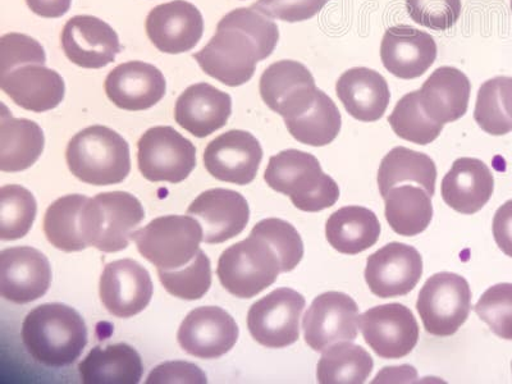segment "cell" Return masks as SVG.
<instances>
[{"label": "cell", "mask_w": 512, "mask_h": 384, "mask_svg": "<svg viewBox=\"0 0 512 384\" xmlns=\"http://www.w3.org/2000/svg\"><path fill=\"white\" fill-rule=\"evenodd\" d=\"M278 40V26L267 16L237 8L222 18L217 34L194 58L208 76L236 88L253 79L256 64L272 56Z\"/></svg>", "instance_id": "obj_1"}, {"label": "cell", "mask_w": 512, "mask_h": 384, "mask_svg": "<svg viewBox=\"0 0 512 384\" xmlns=\"http://www.w3.org/2000/svg\"><path fill=\"white\" fill-rule=\"evenodd\" d=\"M22 342L38 363L50 368L67 367L80 358L88 345V328L71 306L39 305L26 315Z\"/></svg>", "instance_id": "obj_2"}, {"label": "cell", "mask_w": 512, "mask_h": 384, "mask_svg": "<svg viewBox=\"0 0 512 384\" xmlns=\"http://www.w3.org/2000/svg\"><path fill=\"white\" fill-rule=\"evenodd\" d=\"M264 180L274 191L287 195L303 212H322L340 198L336 181L323 172L319 160L301 150H283L269 159Z\"/></svg>", "instance_id": "obj_3"}, {"label": "cell", "mask_w": 512, "mask_h": 384, "mask_svg": "<svg viewBox=\"0 0 512 384\" xmlns=\"http://www.w3.org/2000/svg\"><path fill=\"white\" fill-rule=\"evenodd\" d=\"M66 159L73 176L85 184H121L131 171L130 146L105 126L85 128L68 143Z\"/></svg>", "instance_id": "obj_4"}, {"label": "cell", "mask_w": 512, "mask_h": 384, "mask_svg": "<svg viewBox=\"0 0 512 384\" xmlns=\"http://www.w3.org/2000/svg\"><path fill=\"white\" fill-rule=\"evenodd\" d=\"M144 218L143 205L130 192H104L86 200L82 208V237L88 248L117 253L127 248Z\"/></svg>", "instance_id": "obj_5"}, {"label": "cell", "mask_w": 512, "mask_h": 384, "mask_svg": "<svg viewBox=\"0 0 512 384\" xmlns=\"http://www.w3.org/2000/svg\"><path fill=\"white\" fill-rule=\"evenodd\" d=\"M283 273L282 260L271 242L251 231L219 258L217 276L222 286L239 299H251L267 290Z\"/></svg>", "instance_id": "obj_6"}, {"label": "cell", "mask_w": 512, "mask_h": 384, "mask_svg": "<svg viewBox=\"0 0 512 384\" xmlns=\"http://www.w3.org/2000/svg\"><path fill=\"white\" fill-rule=\"evenodd\" d=\"M203 227L189 216H166L154 219L132 235L137 250L158 271H175L194 260L203 241Z\"/></svg>", "instance_id": "obj_7"}, {"label": "cell", "mask_w": 512, "mask_h": 384, "mask_svg": "<svg viewBox=\"0 0 512 384\" xmlns=\"http://www.w3.org/2000/svg\"><path fill=\"white\" fill-rule=\"evenodd\" d=\"M416 309L425 331L437 337L454 336L469 318L472 290L459 274H434L420 290Z\"/></svg>", "instance_id": "obj_8"}, {"label": "cell", "mask_w": 512, "mask_h": 384, "mask_svg": "<svg viewBox=\"0 0 512 384\" xmlns=\"http://www.w3.org/2000/svg\"><path fill=\"white\" fill-rule=\"evenodd\" d=\"M137 163L148 181L180 184L196 167L195 145L173 127L149 128L137 143Z\"/></svg>", "instance_id": "obj_9"}, {"label": "cell", "mask_w": 512, "mask_h": 384, "mask_svg": "<svg viewBox=\"0 0 512 384\" xmlns=\"http://www.w3.org/2000/svg\"><path fill=\"white\" fill-rule=\"evenodd\" d=\"M305 297L292 288H277L256 301L248 313L250 335L268 349H285L300 338Z\"/></svg>", "instance_id": "obj_10"}, {"label": "cell", "mask_w": 512, "mask_h": 384, "mask_svg": "<svg viewBox=\"0 0 512 384\" xmlns=\"http://www.w3.org/2000/svg\"><path fill=\"white\" fill-rule=\"evenodd\" d=\"M359 308L344 292L329 291L315 297L304 317V337L310 349L320 352L338 342L358 338Z\"/></svg>", "instance_id": "obj_11"}, {"label": "cell", "mask_w": 512, "mask_h": 384, "mask_svg": "<svg viewBox=\"0 0 512 384\" xmlns=\"http://www.w3.org/2000/svg\"><path fill=\"white\" fill-rule=\"evenodd\" d=\"M365 342L379 358L402 359L419 341V324L413 312L402 304L379 305L359 318Z\"/></svg>", "instance_id": "obj_12"}, {"label": "cell", "mask_w": 512, "mask_h": 384, "mask_svg": "<svg viewBox=\"0 0 512 384\" xmlns=\"http://www.w3.org/2000/svg\"><path fill=\"white\" fill-rule=\"evenodd\" d=\"M318 90L312 73L296 61L273 63L260 77V95L264 103L285 121L308 112Z\"/></svg>", "instance_id": "obj_13"}, {"label": "cell", "mask_w": 512, "mask_h": 384, "mask_svg": "<svg viewBox=\"0 0 512 384\" xmlns=\"http://www.w3.org/2000/svg\"><path fill=\"white\" fill-rule=\"evenodd\" d=\"M423 276V259L413 246L391 242L370 255L365 268L372 294L391 299L410 294Z\"/></svg>", "instance_id": "obj_14"}, {"label": "cell", "mask_w": 512, "mask_h": 384, "mask_svg": "<svg viewBox=\"0 0 512 384\" xmlns=\"http://www.w3.org/2000/svg\"><path fill=\"white\" fill-rule=\"evenodd\" d=\"M52 268L41 251L16 246L0 253V294L15 304H29L47 294Z\"/></svg>", "instance_id": "obj_15"}, {"label": "cell", "mask_w": 512, "mask_h": 384, "mask_svg": "<svg viewBox=\"0 0 512 384\" xmlns=\"http://www.w3.org/2000/svg\"><path fill=\"white\" fill-rule=\"evenodd\" d=\"M239 327L230 314L218 306L192 310L178 329V344L199 359H219L239 340Z\"/></svg>", "instance_id": "obj_16"}, {"label": "cell", "mask_w": 512, "mask_h": 384, "mask_svg": "<svg viewBox=\"0 0 512 384\" xmlns=\"http://www.w3.org/2000/svg\"><path fill=\"white\" fill-rule=\"evenodd\" d=\"M263 149L248 131L231 130L210 141L204 166L214 178L235 185H249L258 175Z\"/></svg>", "instance_id": "obj_17"}, {"label": "cell", "mask_w": 512, "mask_h": 384, "mask_svg": "<svg viewBox=\"0 0 512 384\" xmlns=\"http://www.w3.org/2000/svg\"><path fill=\"white\" fill-rule=\"evenodd\" d=\"M152 277L132 259L105 265L100 277V300L117 318H131L144 312L153 297Z\"/></svg>", "instance_id": "obj_18"}, {"label": "cell", "mask_w": 512, "mask_h": 384, "mask_svg": "<svg viewBox=\"0 0 512 384\" xmlns=\"http://www.w3.org/2000/svg\"><path fill=\"white\" fill-rule=\"evenodd\" d=\"M62 48L76 66L99 70L116 61L120 39L111 26L94 16H75L62 31Z\"/></svg>", "instance_id": "obj_19"}, {"label": "cell", "mask_w": 512, "mask_h": 384, "mask_svg": "<svg viewBox=\"0 0 512 384\" xmlns=\"http://www.w3.org/2000/svg\"><path fill=\"white\" fill-rule=\"evenodd\" d=\"M204 20L185 0L160 4L146 18V34L154 47L167 54L190 52L203 38Z\"/></svg>", "instance_id": "obj_20"}, {"label": "cell", "mask_w": 512, "mask_h": 384, "mask_svg": "<svg viewBox=\"0 0 512 384\" xmlns=\"http://www.w3.org/2000/svg\"><path fill=\"white\" fill-rule=\"evenodd\" d=\"M187 214L198 219L203 227L204 242L222 244L245 230L250 219V208L240 192L212 189L192 201Z\"/></svg>", "instance_id": "obj_21"}, {"label": "cell", "mask_w": 512, "mask_h": 384, "mask_svg": "<svg viewBox=\"0 0 512 384\" xmlns=\"http://www.w3.org/2000/svg\"><path fill=\"white\" fill-rule=\"evenodd\" d=\"M381 58L384 68L402 80L423 76L437 58L433 36L409 25L390 27L383 36Z\"/></svg>", "instance_id": "obj_22"}, {"label": "cell", "mask_w": 512, "mask_h": 384, "mask_svg": "<svg viewBox=\"0 0 512 384\" xmlns=\"http://www.w3.org/2000/svg\"><path fill=\"white\" fill-rule=\"evenodd\" d=\"M163 73L153 64L122 63L105 80V93L116 107L139 112L154 107L166 95Z\"/></svg>", "instance_id": "obj_23"}, {"label": "cell", "mask_w": 512, "mask_h": 384, "mask_svg": "<svg viewBox=\"0 0 512 384\" xmlns=\"http://www.w3.org/2000/svg\"><path fill=\"white\" fill-rule=\"evenodd\" d=\"M0 86L9 98L26 111H52L63 102L66 85L57 71L45 64H24L0 75Z\"/></svg>", "instance_id": "obj_24"}, {"label": "cell", "mask_w": 512, "mask_h": 384, "mask_svg": "<svg viewBox=\"0 0 512 384\" xmlns=\"http://www.w3.org/2000/svg\"><path fill=\"white\" fill-rule=\"evenodd\" d=\"M231 96L207 82L189 86L177 99L175 118L191 135L203 139L227 125Z\"/></svg>", "instance_id": "obj_25"}, {"label": "cell", "mask_w": 512, "mask_h": 384, "mask_svg": "<svg viewBox=\"0 0 512 384\" xmlns=\"http://www.w3.org/2000/svg\"><path fill=\"white\" fill-rule=\"evenodd\" d=\"M495 190V178L477 158L455 160L442 181V198L457 213L472 216L484 208Z\"/></svg>", "instance_id": "obj_26"}, {"label": "cell", "mask_w": 512, "mask_h": 384, "mask_svg": "<svg viewBox=\"0 0 512 384\" xmlns=\"http://www.w3.org/2000/svg\"><path fill=\"white\" fill-rule=\"evenodd\" d=\"M470 93L472 84L464 72L455 67H440L419 90L420 105L432 121L445 126L465 116Z\"/></svg>", "instance_id": "obj_27"}, {"label": "cell", "mask_w": 512, "mask_h": 384, "mask_svg": "<svg viewBox=\"0 0 512 384\" xmlns=\"http://www.w3.org/2000/svg\"><path fill=\"white\" fill-rule=\"evenodd\" d=\"M336 93L351 117L367 123L381 120L391 99L386 79L367 67L346 71L337 81Z\"/></svg>", "instance_id": "obj_28"}, {"label": "cell", "mask_w": 512, "mask_h": 384, "mask_svg": "<svg viewBox=\"0 0 512 384\" xmlns=\"http://www.w3.org/2000/svg\"><path fill=\"white\" fill-rule=\"evenodd\" d=\"M82 383L137 384L144 365L134 347L127 344L96 346L79 364Z\"/></svg>", "instance_id": "obj_29"}, {"label": "cell", "mask_w": 512, "mask_h": 384, "mask_svg": "<svg viewBox=\"0 0 512 384\" xmlns=\"http://www.w3.org/2000/svg\"><path fill=\"white\" fill-rule=\"evenodd\" d=\"M0 120V169L21 172L34 166L44 152V132L38 123L15 118L2 105Z\"/></svg>", "instance_id": "obj_30"}, {"label": "cell", "mask_w": 512, "mask_h": 384, "mask_svg": "<svg viewBox=\"0 0 512 384\" xmlns=\"http://www.w3.org/2000/svg\"><path fill=\"white\" fill-rule=\"evenodd\" d=\"M326 236L338 253L358 255L377 244L381 223L372 210L351 205L338 209L328 218Z\"/></svg>", "instance_id": "obj_31"}, {"label": "cell", "mask_w": 512, "mask_h": 384, "mask_svg": "<svg viewBox=\"0 0 512 384\" xmlns=\"http://www.w3.org/2000/svg\"><path fill=\"white\" fill-rule=\"evenodd\" d=\"M437 167L427 154L397 146L383 158L378 171V186L382 198L388 191L406 182L423 187L429 195L436 192Z\"/></svg>", "instance_id": "obj_32"}, {"label": "cell", "mask_w": 512, "mask_h": 384, "mask_svg": "<svg viewBox=\"0 0 512 384\" xmlns=\"http://www.w3.org/2000/svg\"><path fill=\"white\" fill-rule=\"evenodd\" d=\"M432 196L420 186L393 187L386 198V219L397 235L418 236L433 218Z\"/></svg>", "instance_id": "obj_33"}, {"label": "cell", "mask_w": 512, "mask_h": 384, "mask_svg": "<svg viewBox=\"0 0 512 384\" xmlns=\"http://www.w3.org/2000/svg\"><path fill=\"white\" fill-rule=\"evenodd\" d=\"M374 361L367 350L352 342H338L323 351L317 368L318 383L363 384L367 382Z\"/></svg>", "instance_id": "obj_34"}, {"label": "cell", "mask_w": 512, "mask_h": 384, "mask_svg": "<svg viewBox=\"0 0 512 384\" xmlns=\"http://www.w3.org/2000/svg\"><path fill=\"white\" fill-rule=\"evenodd\" d=\"M285 123L295 140L318 148L335 141L341 131L342 118L335 102L324 91L318 90L312 108L303 116Z\"/></svg>", "instance_id": "obj_35"}, {"label": "cell", "mask_w": 512, "mask_h": 384, "mask_svg": "<svg viewBox=\"0 0 512 384\" xmlns=\"http://www.w3.org/2000/svg\"><path fill=\"white\" fill-rule=\"evenodd\" d=\"M84 195H66L54 201L45 213L44 232L50 244L66 253L88 248L81 233V212Z\"/></svg>", "instance_id": "obj_36"}, {"label": "cell", "mask_w": 512, "mask_h": 384, "mask_svg": "<svg viewBox=\"0 0 512 384\" xmlns=\"http://www.w3.org/2000/svg\"><path fill=\"white\" fill-rule=\"evenodd\" d=\"M38 212L34 195L20 185L0 190V240L15 241L31 230Z\"/></svg>", "instance_id": "obj_37"}, {"label": "cell", "mask_w": 512, "mask_h": 384, "mask_svg": "<svg viewBox=\"0 0 512 384\" xmlns=\"http://www.w3.org/2000/svg\"><path fill=\"white\" fill-rule=\"evenodd\" d=\"M392 130L402 140L418 145L433 143L441 135L443 125L434 122L420 105L419 90L406 94L399 100L388 117Z\"/></svg>", "instance_id": "obj_38"}, {"label": "cell", "mask_w": 512, "mask_h": 384, "mask_svg": "<svg viewBox=\"0 0 512 384\" xmlns=\"http://www.w3.org/2000/svg\"><path fill=\"white\" fill-rule=\"evenodd\" d=\"M159 280L169 294L182 300H199L212 286V267L204 251L190 264L175 271H158Z\"/></svg>", "instance_id": "obj_39"}, {"label": "cell", "mask_w": 512, "mask_h": 384, "mask_svg": "<svg viewBox=\"0 0 512 384\" xmlns=\"http://www.w3.org/2000/svg\"><path fill=\"white\" fill-rule=\"evenodd\" d=\"M474 310L496 336L512 341V283L489 287Z\"/></svg>", "instance_id": "obj_40"}, {"label": "cell", "mask_w": 512, "mask_h": 384, "mask_svg": "<svg viewBox=\"0 0 512 384\" xmlns=\"http://www.w3.org/2000/svg\"><path fill=\"white\" fill-rule=\"evenodd\" d=\"M253 232L265 237L280 254L283 273L294 271L303 259V239L291 223L278 218L263 219L255 224Z\"/></svg>", "instance_id": "obj_41"}, {"label": "cell", "mask_w": 512, "mask_h": 384, "mask_svg": "<svg viewBox=\"0 0 512 384\" xmlns=\"http://www.w3.org/2000/svg\"><path fill=\"white\" fill-rule=\"evenodd\" d=\"M474 120L484 132L492 136H504L512 131V121L502 108L498 77L480 86Z\"/></svg>", "instance_id": "obj_42"}, {"label": "cell", "mask_w": 512, "mask_h": 384, "mask_svg": "<svg viewBox=\"0 0 512 384\" xmlns=\"http://www.w3.org/2000/svg\"><path fill=\"white\" fill-rule=\"evenodd\" d=\"M461 0H406L411 20L433 31L452 29L461 16Z\"/></svg>", "instance_id": "obj_43"}, {"label": "cell", "mask_w": 512, "mask_h": 384, "mask_svg": "<svg viewBox=\"0 0 512 384\" xmlns=\"http://www.w3.org/2000/svg\"><path fill=\"white\" fill-rule=\"evenodd\" d=\"M47 56L39 41L11 32L0 39V75L24 64H45Z\"/></svg>", "instance_id": "obj_44"}, {"label": "cell", "mask_w": 512, "mask_h": 384, "mask_svg": "<svg viewBox=\"0 0 512 384\" xmlns=\"http://www.w3.org/2000/svg\"><path fill=\"white\" fill-rule=\"evenodd\" d=\"M328 2L329 0H258L251 8L264 16L294 24L317 16Z\"/></svg>", "instance_id": "obj_45"}, {"label": "cell", "mask_w": 512, "mask_h": 384, "mask_svg": "<svg viewBox=\"0 0 512 384\" xmlns=\"http://www.w3.org/2000/svg\"><path fill=\"white\" fill-rule=\"evenodd\" d=\"M207 382L208 379L203 370L198 365L186 363V361H169V363L160 364L149 374L146 381L148 384H204Z\"/></svg>", "instance_id": "obj_46"}, {"label": "cell", "mask_w": 512, "mask_h": 384, "mask_svg": "<svg viewBox=\"0 0 512 384\" xmlns=\"http://www.w3.org/2000/svg\"><path fill=\"white\" fill-rule=\"evenodd\" d=\"M492 232L498 248L512 258V199L497 210Z\"/></svg>", "instance_id": "obj_47"}, {"label": "cell", "mask_w": 512, "mask_h": 384, "mask_svg": "<svg viewBox=\"0 0 512 384\" xmlns=\"http://www.w3.org/2000/svg\"><path fill=\"white\" fill-rule=\"evenodd\" d=\"M35 15L44 18H59L70 11L72 0H26Z\"/></svg>", "instance_id": "obj_48"}, {"label": "cell", "mask_w": 512, "mask_h": 384, "mask_svg": "<svg viewBox=\"0 0 512 384\" xmlns=\"http://www.w3.org/2000/svg\"><path fill=\"white\" fill-rule=\"evenodd\" d=\"M498 89H500L502 108L512 121V77H498Z\"/></svg>", "instance_id": "obj_49"}, {"label": "cell", "mask_w": 512, "mask_h": 384, "mask_svg": "<svg viewBox=\"0 0 512 384\" xmlns=\"http://www.w3.org/2000/svg\"><path fill=\"white\" fill-rule=\"evenodd\" d=\"M511 12H512V0H511Z\"/></svg>", "instance_id": "obj_50"}, {"label": "cell", "mask_w": 512, "mask_h": 384, "mask_svg": "<svg viewBox=\"0 0 512 384\" xmlns=\"http://www.w3.org/2000/svg\"><path fill=\"white\" fill-rule=\"evenodd\" d=\"M511 368H512V364H511Z\"/></svg>", "instance_id": "obj_51"}]
</instances>
